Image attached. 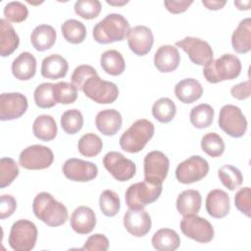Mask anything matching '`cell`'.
Wrapping results in <instances>:
<instances>
[{"instance_id":"obj_49","label":"cell","mask_w":251,"mask_h":251,"mask_svg":"<svg viewBox=\"0 0 251 251\" xmlns=\"http://www.w3.org/2000/svg\"><path fill=\"white\" fill-rule=\"evenodd\" d=\"M17 208L16 199L9 194H4L0 199V218L2 220L13 215Z\"/></svg>"},{"instance_id":"obj_30","label":"cell","mask_w":251,"mask_h":251,"mask_svg":"<svg viewBox=\"0 0 251 251\" xmlns=\"http://www.w3.org/2000/svg\"><path fill=\"white\" fill-rule=\"evenodd\" d=\"M32 132L36 138L42 141H50L54 139L58 132L55 119L49 115L38 116L33 122Z\"/></svg>"},{"instance_id":"obj_46","label":"cell","mask_w":251,"mask_h":251,"mask_svg":"<svg viewBox=\"0 0 251 251\" xmlns=\"http://www.w3.org/2000/svg\"><path fill=\"white\" fill-rule=\"evenodd\" d=\"M96 70L89 65H80L76 67L71 76L72 83L76 87L77 90H82V86L85 81L92 75H96Z\"/></svg>"},{"instance_id":"obj_6","label":"cell","mask_w":251,"mask_h":251,"mask_svg":"<svg viewBox=\"0 0 251 251\" xmlns=\"http://www.w3.org/2000/svg\"><path fill=\"white\" fill-rule=\"evenodd\" d=\"M37 227L28 220H18L12 225L8 237L9 245L16 251H29L37 240Z\"/></svg>"},{"instance_id":"obj_13","label":"cell","mask_w":251,"mask_h":251,"mask_svg":"<svg viewBox=\"0 0 251 251\" xmlns=\"http://www.w3.org/2000/svg\"><path fill=\"white\" fill-rule=\"evenodd\" d=\"M176 46L182 49L190 61L198 66H206L213 60V50L210 44L200 38L186 36L176 41Z\"/></svg>"},{"instance_id":"obj_18","label":"cell","mask_w":251,"mask_h":251,"mask_svg":"<svg viewBox=\"0 0 251 251\" xmlns=\"http://www.w3.org/2000/svg\"><path fill=\"white\" fill-rule=\"evenodd\" d=\"M151 218L144 209H129L124 215V226L135 237L146 235L151 229Z\"/></svg>"},{"instance_id":"obj_5","label":"cell","mask_w":251,"mask_h":251,"mask_svg":"<svg viewBox=\"0 0 251 251\" xmlns=\"http://www.w3.org/2000/svg\"><path fill=\"white\" fill-rule=\"evenodd\" d=\"M163 190L162 184H154L146 180L129 185L125 193L126 204L129 209H143L155 202Z\"/></svg>"},{"instance_id":"obj_50","label":"cell","mask_w":251,"mask_h":251,"mask_svg":"<svg viewBox=\"0 0 251 251\" xmlns=\"http://www.w3.org/2000/svg\"><path fill=\"white\" fill-rule=\"evenodd\" d=\"M230 94L233 98L237 100H245L250 97L251 95V86H250V80H246L243 82H240L230 89Z\"/></svg>"},{"instance_id":"obj_1","label":"cell","mask_w":251,"mask_h":251,"mask_svg":"<svg viewBox=\"0 0 251 251\" xmlns=\"http://www.w3.org/2000/svg\"><path fill=\"white\" fill-rule=\"evenodd\" d=\"M35 217L49 226H60L68 220L67 207L48 192L38 193L32 202Z\"/></svg>"},{"instance_id":"obj_43","label":"cell","mask_w":251,"mask_h":251,"mask_svg":"<svg viewBox=\"0 0 251 251\" xmlns=\"http://www.w3.org/2000/svg\"><path fill=\"white\" fill-rule=\"evenodd\" d=\"M20 170L14 159L9 157L0 160V187L4 188L10 185L19 176Z\"/></svg>"},{"instance_id":"obj_3","label":"cell","mask_w":251,"mask_h":251,"mask_svg":"<svg viewBox=\"0 0 251 251\" xmlns=\"http://www.w3.org/2000/svg\"><path fill=\"white\" fill-rule=\"evenodd\" d=\"M241 68V62L237 56L224 54L204 67L203 75L207 81L218 83L236 78L240 75Z\"/></svg>"},{"instance_id":"obj_40","label":"cell","mask_w":251,"mask_h":251,"mask_svg":"<svg viewBox=\"0 0 251 251\" xmlns=\"http://www.w3.org/2000/svg\"><path fill=\"white\" fill-rule=\"evenodd\" d=\"M53 95L56 103L72 104L77 98V89L73 83L60 81L54 84Z\"/></svg>"},{"instance_id":"obj_42","label":"cell","mask_w":251,"mask_h":251,"mask_svg":"<svg viewBox=\"0 0 251 251\" xmlns=\"http://www.w3.org/2000/svg\"><path fill=\"white\" fill-rule=\"evenodd\" d=\"M53 83L44 82L35 88L33 92V99L37 107L41 109H48L57 104L53 95Z\"/></svg>"},{"instance_id":"obj_20","label":"cell","mask_w":251,"mask_h":251,"mask_svg":"<svg viewBox=\"0 0 251 251\" xmlns=\"http://www.w3.org/2000/svg\"><path fill=\"white\" fill-rule=\"evenodd\" d=\"M180 62V55L176 46L162 45L154 55V66L161 73H172L176 70Z\"/></svg>"},{"instance_id":"obj_16","label":"cell","mask_w":251,"mask_h":251,"mask_svg":"<svg viewBox=\"0 0 251 251\" xmlns=\"http://www.w3.org/2000/svg\"><path fill=\"white\" fill-rule=\"evenodd\" d=\"M27 99L20 92L2 93L0 95V120L12 121L21 118L27 110Z\"/></svg>"},{"instance_id":"obj_53","label":"cell","mask_w":251,"mask_h":251,"mask_svg":"<svg viewBox=\"0 0 251 251\" xmlns=\"http://www.w3.org/2000/svg\"><path fill=\"white\" fill-rule=\"evenodd\" d=\"M234 5L237 7L238 10H249L250 9V5H251V2L250 1H245V2H242V1H234Z\"/></svg>"},{"instance_id":"obj_54","label":"cell","mask_w":251,"mask_h":251,"mask_svg":"<svg viewBox=\"0 0 251 251\" xmlns=\"http://www.w3.org/2000/svg\"><path fill=\"white\" fill-rule=\"evenodd\" d=\"M108 4H110V5H114V6H122V5H125V4H126L128 1H121V2H114V1H109V0H107L106 1Z\"/></svg>"},{"instance_id":"obj_26","label":"cell","mask_w":251,"mask_h":251,"mask_svg":"<svg viewBox=\"0 0 251 251\" xmlns=\"http://www.w3.org/2000/svg\"><path fill=\"white\" fill-rule=\"evenodd\" d=\"M232 49L238 54H245L251 50V20H242L231 35Z\"/></svg>"},{"instance_id":"obj_51","label":"cell","mask_w":251,"mask_h":251,"mask_svg":"<svg viewBox=\"0 0 251 251\" xmlns=\"http://www.w3.org/2000/svg\"><path fill=\"white\" fill-rule=\"evenodd\" d=\"M193 3L192 0H166L164 5L167 10L172 14H180L187 10V8Z\"/></svg>"},{"instance_id":"obj_4","label":"cell","mask_w":251,"mask_h":251,"mask_svg":"<svg viewBox=\"0 0 251 251\" xmlns=\"http://www.w3.org/2000/svg\"><path fill=\"white\" fill-rule=\"evenodd\" d=\"M155 127L150 121L139 119L121 135L120 146L127 153H138L153 137Z\"/></svg>"},{"instance_id":"obj_44","label":"cell","mask_w":251,"mask_h":251,"mask_svg":"<svg viewBox=\"0 0 251 251\" xmlns=\"http://www.w3.org/2000/svg\"><path fill=\"white\" fill-rule=\"evenodd\" d=\"M74 8L75 14L85 20L97 18L102 9L101 3L98 0H77Z\"/></svg>"},{"instance_id":"obj_38","label":"cell","mask_w":251,"mask_h":251,"mask_svg":"<svg viewBox=\"0 0 251 251\" xmlns=\"http://www.w3.org/2000/svg\"><path fill=\"white\" fill-rule=\"evenodd\" d=\"M61 126L63 130L68 134H75L83 126V116L77 109L67 110L63 113L61 120Z\"/></svg>"},{"instance_id":"obj_29","label":"cell","mask_w":251,"mask_h":251,"mask_svg":"<svg viewBox=\"0 0 251 251\" xmlns=\"http://www.w3.org/2000/svg\"><path fill=\"white\" fill-rule=\"evenodd\" d=\"M20 38L13 25L6 20H0V55L10 56L19 46Z\"/></svg>"},{"instance_id":"obj_37","label":"cell","mask_w":251,"mask_h":251,"mask_svg":"<svg viewBox=\"0 0 251 251\" xmlns=\"http://www.w3.org/2000/svg\"><path fill=\"white\" fill-rule=\"evenodd\" d=\"M218 176L224 186L228 190L238 188L243 182V176L241 172L231 165H225L221 167L218 171Z\"/></svg>"},{"instance_id":"obj_48","label":"cell","mask_w":251,"mask_h":251,"mask_svg":"<svg viewBox=\"0 0 251 251\" xmlns=\"http://www.w3.org/2000/svg\"><path fill=\"white\" fill-rule=\"evenodd\" d=\"M109 248V240L108 238L101 233H95L90 235L84 245L80 248L81 250H87V251H106Z\"/></svg>"},{"instance_id":"obj_10","label":"cell","mask_w":251,"mask_h":251,"mask_svg":"<svg viewBox=\"0 0 251 251\" xmlns=\"http://www.w3.org/2000/svg\"><path fill=\"white\" fill-rule=\"evenodd\" d=\"M208 173V162L199 155H193L177 165L176 177L180 183L189 184L201 180Z\"/></svg>"},{"instance_id":"obj_8","label":"cell","mask_w":251,"mask_h":251,"mask_svg":"<svg viewBox=\"0 0 251 251\" xmlns=\"http://www.w3.org/2000/svg\"><path fill=\"white\" fill-rule=\"evenodd\" d=\"M218 122L221 129L231 137H241L247 130V120L240 108L235 105L223 106Z\"/></svg>"},{"instance_id":"obj_12","label":"cell","mask_w":251,"mask_h":251,"mask_svg":"<svg viewBox=\"0 0 251 251\" xmlns=\"http://www.w3.org/2000/svg\"><path fill=\"white\" fill-rule=\"evenodd\" d=\"M169 167L170 161L163 152L155 150L147 153L143 161L144 180L162 184L168 176Z\"/></svg>"},{"instance_id":"obj_33","label":"cell","mask_w":251,"mask_h":251,"mask_svg":"<svg viewBox=\"0 0 251 251\" xmlns=\"http://www.w3.org/2000/svg\"><path fill=\"white\" fill-rule=\"evenodd\" d=\"M215 111L213 107L206 103H201L193 107L189 114V120L196 128H206L210 126L214 121Z\"/></svg>"},{"instance_id":"obj_41","label":"cell","mask_w":251,"mask_h":251,"mask_svg":"<svg viewBox=\"0 0 251 251\" xmlns=\"http://www.w3.org/2000/svg\"><path fill=\"white\" fill-rule=\"evenodd\" d=\"M201 148L210 157H220L225 151V142L218 133L208 132L201 139Z\"/></svg>"},{"instance_id":"obj_25","label":"cell","mask_w":251,"mask_h":251,"mask_svg":"<svg viewBox=\"0 0 251 251\" xmlns=\"http://www.w3.org/2000/svg\"><path fill=\"white\" fill-rule=\"evenodd\" d=\"M175 94L180 102L190 104L202 96L203 87L195 78H184L176 84Z\"/></svg>"},{"instance_id":"obj_2","label":"cell","mask_w":251,"mask_h":251,"mask_svg":"<svg viewBox=\"0 0 251 251\" xmlns=\"http://www.w3.org/2000/svg\"><path fill=\"white\" fill-rule=\"evenodd\" d=\"M129 30L127 20L121 14H108L98 22L92 31L94 40L101 44H109L116 41H123Z\"/></svg>"},{"instance_id":"obj_34","label":"cell","mask_w":251,"mask_h":251,"mask_svg":"<svg viewBox=\"0 0 251 251\" xmlns=\"http://www.w3.org/2000/svg\"><path fill=\"white\" fill-rule=\"evenodd\" d=\"M64 38L72 44H79L86 37V28L84 25L75 19L67 20L61 26Z\"/></svg>"},{"instance_id":"obj_39","label":"cell","mask_w":251,"mask_h":251,"mask_svg":"<svg viewBox=\"0 0 251 251\" xmlns=\"http://www.w3.org/2000/svg\"><path fill=\"white\" fill-rule=\"evenodd\" d=\"M99 207L103 215L106 217L116 216L121 209V200L119 195L111 190H104L99 197Z\"/></svg>"},{"instance_id":"obj_17","label":"cell","mask_w":251,"mask_h":251,"mask_svg":"<svg viewBox=\"0 0 251 251\" xmlns=\"http://www.w3.org/2000/svg\"><path fill=\"white\" fill-rule=\"evenodd\" d=\"M126 39L129 49L137 56L149 53L154 43L153 32L145 25H135L129 28Z\"/></svg>"},{"instance_id":"obj_22","label":"cell","mask_w":251,"mask_h":251,"mask_svg":"<svg viewBox=\"0 0 251 251\" xmlns=\"http://www.w3.org/2000/svg\"><path fill=\"white\" fill-rule=\"evenodd\" d=\"M123 119L119 111L115 109H105L97 113L95 125L97 129L104 135H115L122 127Z\"/></svg>"},{"instance_id":"obj_47","label":"cell","mask_w":251,"mask_h":251,"mask_svg":"<svg viewBox=\"0 0 251 251\" xmlns=\"http://www.w3.org/2000/svg\"><path fill=\"white\" fill-rule=\"evenodd\" d=\"M251 190L246 186L240 188L234 196V204L236 209L244 214L246 217H250L251 212Z\"/></svg>"},{"instance_id":"obj_27","label":"cell","mask_w":251,"mask_h":251,"mask_svg":"<svg viewBox=\"0 0 251 251\" xmlns=\"http://www.w3.org/2000/svg\"><path fill=\"white\" fill-rule=\"evenodd\" d=\"M56 30L49 25H39L32 30L30 34V42L35 50L46 51L50 49L56 42Z\"/></svg>"},{"instance_id":"obj_14","label":"cell","mask_w":251,"mask_h":251,"mask_svg":"<svg viewBox=\"0 0 251 251\" xmlns=\"http://www.w3.org/2000/svg\"><path fill=\"white\" fill-rule=\"evenodd\" d=\"M103 165L118 181L129 180L136 172L135 164L117 151L108 152L103 158Z\"/></svg>"},{"instance_id":"obj_45","label":"cell","mask_w":251,"mask_h":251,"mask_svg":"<svg viewBox=\"0 0 251 251\" xmlns=\"http://www.w3.org/2000/svg\"><path fill=\"white\" fill-rule=\"evenodd\" d=\"M4 16L7 21L13 23H22L28 16V10L26 6L20 1H12L5 5Z\"/></svg>"},{"instance_id":"obj_36","label":"cell","mask_w":251,"mask_h":251,"mask_svg":"<svg viewBox=\"0 0 251 251\" xmlns=\"http://www.w3.org/2000/svg\"><path fill=\"white\" fill-rule=\"evenodd\" d=\"M103 147V142L101 138L92 132H88L83 134L78 142H77V149L78 152L85 157H95L97 156Z\"/></svg>"},{"instance_id":"obj_52","label":"cell","mask_w":251,"mask_h":251,"mask_svg":"<svg viewBox=\"0 0 251 251\" xmlns=\"http://www.w3.org/2000/svg\"><path fill=\"white\" fill-rule=\"evenodd\" d=\"M202 4L207 9L216 11V10L222 9L226 4V1H221V0H209V1H206V0H203Z\"/></svg>"},{"instance_id":"obj_23","label":"cell","mask_w":251,"mask_h":251,"mask_svg":"<svg viewBox=\"0 0 251 251\" xmlns=\"http://www.w3.org/2000/svg\"><path fill=\"white\" fill-rule=\"evenodd\" d=\"M12 74L19 80L32 78L36 72V59L29 52H22L12 63Z\"/></svg>"},{"instance_id":"obj_31","label":"cell","mask_w":251,"mask_h":251,"mask_svg":"<svg viewBox=\"0 0 251 251\" xmlns=\"http://www.w3.org/2000/svg\"><path fill=\"white\" fill-rule=\"evenodd\" d=\"M151 242L158 251H174L179 247L180 238L174 229L161 228L154 233Z\"/></svg>"},{"instance_id":"obj_21","label":"cell","mask_w":251,"mask_h":251,"mask_svg":"<svg viewBox=\"0 0 251 251\" xmlns=\"http://www.w3.org/2000/svg\"><path fill=\"white\" fill-rule=\"evenodd\" d=\"M206 211L215 219L225 218L230 209L229 196L222 189L211 190L206 197Z\"/></svg>"},{"instance_id":"obj_28","label":"cell","mask_w":251,"mask_h":251,"mask_svg":"<svg viewBox=\"0 0 251 251\" xmlns=\"http://www.w3.org/2000/svg\"><path fill=\"white\" fill-rule=\"evenodd\" d=\"M202 204V197L198 190L187 189L182 191L176 199V209L181 216L197 215Z\"/></svg>"},{"instance_id":"obj_24","label":"cell","mask_w":251,"mask_h":251,"mask_svg":"<svg viewBox=\"0 0 251 251\" xmlns=\"http://www.w3.org/2000/svg\"><path fill=\"white\" fill-rule=\"evenodd\" d=\"M69 70L67 60L58 54L45 57L41 63V75L49 79H58L66 76Z\"/></svg>"},{"instance_id":"obj_11","label":"cell","mask_w":251,"mask_h":251,"mask_svg":"<svg viewBox=\"0 0 251 251\" xmlns=\"http://www.w3.org/2000/svg\"><path fill=\"white\" fill-rule=\"evenodd\" d=\"M54 161L53 151L46 146L34 144L24 149L19 157V164L26 170H44Z\"/></svg>"},{"instance_id":"obj_32","label":"cell","mask_w":251,"mask_h":251,"mask_svg":"<svg viewBox=\"0 0 251 251\" xmlns=\"http://www.w3.org/2000/svg\"><path fill=\"white\" fill-rule=\"evenodd\" d=\"M100 65L105 73L111 75H120L126 69L123 55L117 50H107L100 57Z\"/></svg>"},{"instance_id":"obj_7","label":"cell","mask_w":251,"mask_h":251,"mask_svg":"<svg viewBox=\"0 0 251 251\" xmlns=\"http://www.w3.org/2000/svg\"><path fill=\"white\" fill-rule=\"evenodd\" d=\"M81 91L86 97L98 104H111L119 96L118 86L112 81L101 79L98 74L85 81Z\"/></svg>"},{"instance_id":"obj_35","label":"cell","mask_w":251,"mask_h":251,"mask_svg":"<svg viewBox=\"0 0 251 251\" xmlns=\"http://www.w3.org/2000/svg\"><path fill=\"white\" fill-rule=\"evenodd\" d=\"M176 106L175 102L168 98L162 97L158 99L152 106V115L160 123H170L176 116Z\"/></svg>"},{"instance_id":"obj_19","label":"cell","mask_w":251,"mask_h":251,"mask_svg":"<svg viewBox=\"0 0 251 251\" xmlns=\"http://www.w3.org/2000/svg\"><path fill=\"white\" fill-rule=\"evenodd\" d=\"M70 225L74 231L78 234L90 233L96 226L94 211L87 206H78L71 216Z\"/></svg>"},{"instance_id":"obj_15","label":"cell","mask_w":251,"mask_h":251,"mask_svg":"<svg viewBox=\"0 0 251 251\" xmlns=\"http://www.w3.org/2000/svg\"><path fill=\"white\" fill-rule=\"evenodd\" d=\"M62 171L68 179L78 182L90 181L98 175V168L94 163L76 158L68 159L64 163Z\"/></svg>"},{"instance_id":"obj_9","label":"cell","mask_w":251,"mask_h":251,"mask_svg":"<svg viewBox=\"0 0 251 251\" xmlns=\"http://www.w3.org/2000/svg\"><path fill=\"white\" fill-rule=\"evenodd\" d=\"M181 232L188 238L199 243H208L214 238L212 224L197 215L184 216L179 224Z\"/></svg>"}]
</instances>
